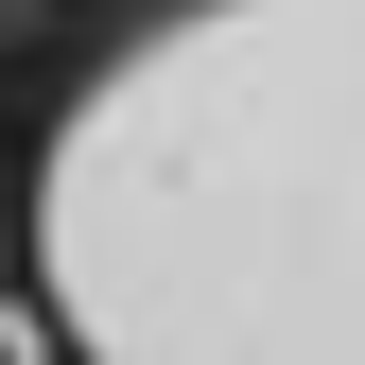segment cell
I'll list each match as a JSON object with an SVG mask.
<instances>
[{
    "instance_id": "obj_3",
    "label": "cell",
    "mask_w": 365,
    "mask_h": 365,
    "mask_svg": "<svg viewBox=\"0 0 365 365\" xmlns=\"http://www.w3.org/2000/svg\"><path fill=\"white\" fill-rule=\"evenodd\" d=\"M0 18H35V0H0Z\"/></svg>"
},
{
    "instance_id": "obj_2",
    "label": "cell",
    "mask_w": 365,
    "mask_h": 365,
    "mask_svg": "<svg viewBox=\"0 0 365 365\" xmlns=\"http://www.w3.org/2000/svg\"><path fill=\"white\" fill-rule=\"evenodd\" d=\"M0 296H18V174H0Z\"/></svg>"
},
{
    "instance_id": "obj_1",
    "label": "cell",
    "mask_w": 365,
    "mask_h": 365,
    "mask_svg": "<svg viewBox=\"0 0 365 365\" xmlns=\"http://www.w3.org/2000/svg\"><path fill=\"white\" fill-rule=\"evenodd\" d=\"M18 279L70 365H365V0H122L35 122Z\"/></svg>"
}]
</instances>
